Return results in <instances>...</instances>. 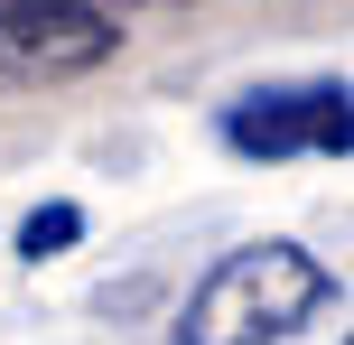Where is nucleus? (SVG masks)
<instances>
[{
    "mask_svg": "<svg viewBox=\"0 0 354 345\" xmlns=\"http://www.w3.org/2000/svg\"><path fill=\"white\" fill-rule=\"evenodd\" d=\"M317 308H336V271H326L308 243H289V234L233 243V252L187 290L168 345H280V336H299Z\"/></svg>",
    "mask_w": 354,
    "mask_h": 345,
    "instance_id": "f257e3e1",
    "label": "nucleus"
},
{
    "mask_svg": "<svg viewBox=\"0 0 354 345\" xmlns=\"http://www.w3.org/2000/svg\"><path fill=\"white\" fill-rule=\"evenodd\" d=\"M122 56V19L93 0H0V93L75 84Z\"/></svg>",
    "mask_w": 354,
    "mask_h": 345,
    "instance_id": "f03ea898",
    "label": "nucleus"
},
{
    "mask_svg": "<svg viewBox=\"0 0 354 345\" xmlns=\"http://www.w3.org/2000/svg\"><path fill=\"white\" fill-rule=\"evenodd\" d=\"M224 149L233 159H345L354 149V93L345 75H317V84H261L243 103H224Z\"/></svg>",
    "mask_w": 354,
    "mask_h": 345,
    "instance_id": "7ed1b4c3",
    "label": "nucleus"
},
{
    "mask_svg": "<svg viewBox=\"0 0 354 345\" xmlns=\"http://www.w3.org/2000/svg\"><path fill=\"white\" fill-rule=\"evenodd\" d=\"M66 243H84V205H66V196L37 205V215L19 224V261H56Z\"/></svg>",
    "mask_w": 354,
    "mask_h": 345,
    "instance_id": "20e7f679",
    "label": "nucleus"
}]
</instances>
